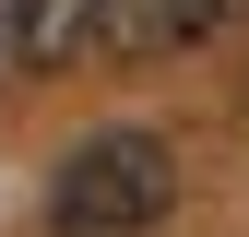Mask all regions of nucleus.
I'll list each match as a JSON object with an SVG mask.
<instances>
[{"instance_id": "nucleus-3", "label": "nucleus", "mask_w": 249, "mask_h": 237, "mask_svg": "<svg viewBox=\"0 0 249 237\" xmlns=\"http://www.w3.org/2000/svg\"><path fill=\"white\" fill-rule=\"evenodd\" d=\"M95 24H107V0H24L12 59L24 71H71V59H95Z\"/></svg>"}, {"instance_id": "nucleus-4", "label": "nucleus", "mask_w": 249, "mask_h": 237, "mask_svg": "<svg viewBox=\"0 0 249 237\" xmlns=\"http://www.w3.org/2000/svg\"><path fill=\"white\" fill-rule=\"evenodd\" d=\"M12 24H24V0H0V59H12Z\"/></svg>"}, {"instance_id": "nucleus-1", "label": "nucleus", "mask_w": 249, "mask_h": 237, "mask_svg": "<svg viewBox=\"0 0 249 237\" xmlns=\"http://www.w3.org/2000/svg\"><path fill=\"white\" fill-rule=\"evenodd\" d=\"M178 214V154H166V131H95V142H71L48 178V225L59 237H154Z\"/></svg>"}, {"instance_id": "nucleus-2", "label": "nucleus", "mask_w": 249, "mask_h": 237, "mask_svg": "<svg viewBox=\"0 0 249 237\" xmlns=\"http://www.w3.org/2000/svg\"><path fill=\"white\" fill-rule=\"evenodd\" d=\"M213 12H226V0H107L95 59H178V48L213 36Z\"/></svg>"}]
</instances>
